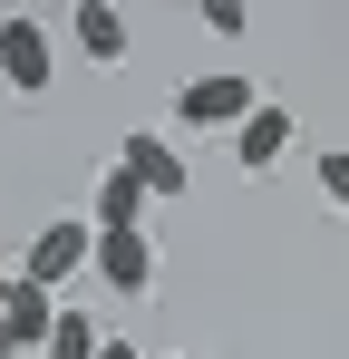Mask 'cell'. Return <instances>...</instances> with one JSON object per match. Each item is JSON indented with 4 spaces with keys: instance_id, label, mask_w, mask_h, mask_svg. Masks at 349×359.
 <instances>
[{
    "instance_id": "obj_14",
    "label": "cell",
    "mask_w": 349,
    "mask_h": 359,
    "mask_svg": "<svg viewBox=\"0 0 349 359\" xmlns=\"http://www.w3.org/2000/svg\"><path fill=\"white\" fill-rule=\"evenodd\" d=\"M10 282H20V272H0V311H10Z\"/></svg>"
},
{
    "instance_id": "obj_15",
    "label": "cell",
    "mask_w": 349,
    "mask_h": 359,
    "mask_svg": "<svg viewBox=\"0 0 349 359\" xmlns=\"http://www.w3.org/2000/svg\"><path fill=\"white\" fill-rule=\"evenodd\" d=\"M0 359H10V340H0Z\"/></svg>"
},
{
    "instance_id": "obj_6",
    "label": "cell",
    "mask_w": 349,
    "mask_h": 359,
    "mask_svg": "<svg viewBox=\"0 0 349 359\" xmlns=\"http://www.w3.org/2000/svg\"><path fill=\"white\" fill-rule=\"evenodd\" d=\"M291 136H301V117L262 97V107H252V126L233 136V165H242V175H272V165H282V156H291Z\"/></svg>"
},
{
    "instance_id": "obj_13",
    "label": "cell",
    "mask_w": 349,
    "mask_h": 359,
    "mask_svg": "<svg viewBox=\"0 0 349 359\" xmlns=\"http://www.w3.org/2000/svg\"><path fill=\"white\" fill-rule=\"evenodd\" d=\"M97 359H146V350H136V340H107V350H97Z\"/></svg>"
},
{
    "instance_id": "obj_9",
    "label": "cell",
    "mask_w": 349,
    "mask_h": 359,
    "mask_svg": "<svg viewBox=\"0 0 349 359\" xmlns=\"http://www.w3.org/2000/svg\"><path fill=\"white\" fill-rule=\"evenodd\" d=\"M68 29H78V49H88L97 68L126 59V10H107V0H78V20H68Z\"/></svg>"
},
{
    "instance_id": "obj_8",
    "label": "cell",
    "mask_w": 349,
    "mask_h": 359,
    "mask_svg": "<svg viewBox=\"0 0 349 359\" xmlns=\"http://www.w3.org/2000/svg\"><path fill=\"white\" fill-rule=\"evenodd\" d=\"M146 204H156V194L126 175V165H107V175H97V204H88V224H97V233H146Z\"/></svg>"
},
{
    "instance_id": "obj_2",
    "label": "cell",
    "mask_w": 349,
    "mask_h": 359,
    "mask_svg": "<svg viewBox=\"0 0 349 359\" xmlns=\"http://www.w3.org/2000/svg\"><path fill=\"white\" fill-rule=\"evenodd\" d=\"M116 165H126V175L146 184L156 204H184V194H194V165H184V146H174L165 126H126V146H116Z\"/></svg>"
},
{
    "instance_id": "obj_4",
    "label": "cell",
    "mask_w": 349,
    "mask_h": 359,
    "mask_svg": "<svg viewBox=\"0 0 349 359\" xmlns=\"http://www.w3.org/2000/svg\"><path fill=\"white\" fill-rule=\"evenodd\" d=\"M49 68H58L49 29H39L29 10H10V20H0V78H10L20 97H39V88H49Z\"/></svg>"
},
{
    "instance_id": "obj_5",
    "label": "cell",
    "mask_w": 349,
    "mask_h": 359,
    "mask_svg": "<svg viewBox=\"0 0 349 359\" xmlns=\"http://www.w3.org/2000/svg\"><path fill=\"white\" fill-rule=\"evenodd\" d=\"M88 282H107V292L146 301V292H156V243H146V233H97V262H88Z\"/></svg>"
},
{
    "instance_id": "obj_10",
    "label": "cell",
    "mask_w": 349,
    "mask_h": 359,
    "mask_svg": "<svg viewBox=\"0 0 349 359\" xmlns=\"http://www.w3.org/2000/svg\"><path fill=\"white\" fill-rule=\"evenodd\" d=\"M97 350H107V330H97L78 301H58V330H49V350H39V359H97Z\"/></svg>"
},
{
    "instance_id": "obj_7",
    "label": "cell",
    "mask_w": 349,
    "mask_h": 359,
    "mask_svg": "<svg viewBox=\"0 0 349 359\" xmlns=\"http://www.w3.org/2000/svg\"><path fill=\"white\" fill-rule=\"evenodd\" d=\"M49 330H58V292H39V282H10V311H0V340H10V359L49 350Z\"/></svg>"
},
{
    "instance_id": "obj_3",
    "label": "cell",
    "mask_w": 349,
    "mask_h": 359,
    "mask_svg": "<svg viewBox=\"0 0 349 359\" xmlns=\"http://www.w3.org/2000/svg\"><path fill=\"white\" fill-rule=\"evenodd\" d=\"M88 262H97V224H78V214H68V224H39V233H29V262H20V282L58 292V282H78Z\"/></svg>"
},
{
    "instance_id": "obj_1",
    "label": "cell",
    "mask_w": 349,
    "mask_h": 359,
    "mask_svg": "<svg viewBox=\"0 0 349 359\" xmlns=\"http://www.w3.org/2000/svg\"><path fill=\"white\" fill-rule=\"evenodd\" d=\"M252 107H262V88H252L242 68H204V78L174 88V126H224V136H242Z\"/></svg>"
},
{
    "instance_id": "obj_11",
    "label": "cell",
    "mask_w": 349,
    "mask_h": 359,
    "mask_svg": "<svg viewBox=\"0 0 349 359\" xmlns=\"http://www.w3.org/2000/svg\"><path fill=\"white\" fill-rule=\"evenodd\" d=\"M204 29H214V39H242L252 10H242V0H204Z\"/></svg>"
},
{
    "instance_id": "obj_12",
    "label": "cell",
    "mask_w": 349,
    "mask_h": 359,
    "mask_svg": "<svg viewBox=\"0 0 349 359\" xmlns=\"http://www.w3.org/2000/svg\"><path fill=\"white\" fill-rule=\"evenodd\" d=\"M320 194L349 214V146H330V156H320Z\"/></svg>"
}]
</instances>
